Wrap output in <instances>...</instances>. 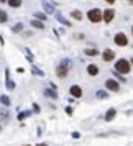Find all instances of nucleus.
Wrapping results in <instances>:
<instances>
[{
    "mask_svg": "<svg viewBox=\"0 0 133 146\" xmlns=\"http://www.w3.org/2000/svg\"><path fill=\"white\" fill-rule=\"evenodd\" d=\"M71 66H72V61H71V59H67V58H66V59L61 61V64L56 67V74H58V77H59V79H66L67 74H69Z\"/></svg>",
    "mask_w": 133,
    "mask_h": 146,
    "instance_id": "1",
    "label": "nucleus"
},
{
    "mask_svg": "<svg viewBox=\"0 0 133 146\" xmlns=\"http://www.w3.org/2000/svg\"><path fill=\"white\" fill-rule=\"evenodd\" d=\"M115 71L117 72H120V74H128L130 71H132V64H130V61L128 59H117V62H115Z\"/></svg>",
    "mask_w": 133,
    "mask_h": 146,
    "instance_id": "2",
    "label": "nucleus"
},
{
    "mask_svg": "<svg viewBox=\"0 0 133 146\" xmlns=\"http://www.w3.org/2000/svg\"><path fill=\"white\" fill-rule=\"evenodd\" d=\"M87 18H89L90 23H99V21H102V10L100 8H90L87 12Z\"/></svg>",
    "mask_w": 133,
    "mask_h": 146,
    "instance_id": "3",
    "label": "nucleus"
},
{
    "mask_svg": "<svg viewBox=\"0 0 133 146\" xmlns=\"http://www.w3.org/2000/svg\"><path fill=\"white\" fill-rule=\"evenodd\" d=\"M113 43L120 48H125V46H128V36L125 33L118 31V33H115V36H113Z\"/></svg>",
    "mask_w": 133,
    "mask_h": 146,
    "instance_id": "4",
    "label": "nucleus"
},
{
    "mask_svg": "<svg viewBox=\"0 0 133 146\" xmlns=\"http://www.w3.org/2000/svg\"><path fill=\"white\" fill-rule=\"evenodd\" d=\"M113 18H115V10H113V8H105V10H102V20L105 21V23H110Z\"/></svg>",
    "mask_w": 133,
    "mask_h": 146,
    "instance_id": "5",
    "label": "nucleus"
},
{
    "mask_svg": "<svg viewBox=\"0 0 133 146\" xmlns=\"http://www.w3.org/2000/svg\"><path fill=\"white\" fill-rule=\"evenodd\" d=\"M41 5H43L45 13H56V5H54L53 2H49V0H43Z\"/></svg>",
    "mask_w": 133,
    "mask_h": 146,
    "instance_id": "6",
    "label": "nucleus"
},
{
    "mask_svg": "<svg viewBox=\"0 0 133 146\" xmlns=\"http://www.w3.org/2000/svg\"><path fill=\"white\" fill-rule=\"evenodd\" d=\"M105 87L112 92H120V84L115 79H107L105 80Z\"/></svg>",
    "mask_w": 133,
    "mask_h": 146,
    "instance_id": "7",
    "label": "nucleus"
},
{
    "mask_svg": "<svg viewBox=\"0 0 133 146\" xmlns=\"http://www.w3.org/2000/svg\"><path fill=\"white\" fill-rule=\"evenodd\" d=\"M102 59L105 61V62H110V61H113V59H115V51H112L110 48L104 49V53H102Z\"/></svg>",
    "mask_w": 133,
    "mask_h": 146,
    "instance_id": "8",
    "label": "nucleus"
},
{
    "mask_svg": "<svg viewBox=\"0 0 133 146\" xmlns=\"http://www.w3.org/2000/svg\"><path fill=\"white\" fill-rule=\"evenodd\" d=\"M69 94H71V97H74V99H80L82 97V89L79 86H71L69 87Z\"/></svg>",
    "mask_w": 133,
    "mask_h": 146,
    "instance_id": "9",
    "label": "nucleus"
},
{
    "mask_svg": "<svg viewBox=\"0 0 133 146\" xmlns=\"http://www.w3.org/2000/svg\"><path fill=\"white\" fill-rule=\"evenodd\" d=\"M115 117H117V110L112 107V108H108V110L105 112V117H104V120H105V121H112Z\"/></svg>",
    "mask_w": 133,
    "mask_h": 146,
    "instance_id": "10",
    "label": "nucleus"
},
{
    "mask_svg": "<svg viewBox=\"0 0 133 146\" xmlns=\"http://www.w3.org/2000/svg\"><path fill=\"white\" fill-rule=\"evenodd\" d=\"M8 120H10V112H8L7 108H0V121H2V123H3V121L7 123Z\"/></svg>",
    "mask_w": 133,
    "mask_h": 146,
    "instance_id": "11",
    "label": "nucleus"
},
{
    "mask_svg": "<svg viewBox=\"0 0 133 146\" xmlns=\"http://www.w3.org/2000/svg\"><path fill=\"white\" fill-rule=\"evenodd\" d=\"M87 74L89 76H97L99 74V66L97 64H89L87 66Z\"/></svg>",
    "mask_w": 133,
    "mask_h": 146,
    "instance_id": "12",
    "label": "nucleus"
},
{
    "mask_svg": "<svg viewBox=\"0 0 133 146\" xmlns=\"http://www.w3.org/2000/svg\"><path fill=\"white\" fill-rule=\"evenodd\" d=\"M45 97H49V99L56 100L59 95H58V92H56L54 89H45Z\"/></svg>",
    "mask_w": 133,
    "mask_h": 146,
    "instance_id": "13",
    "label": "nucleus"
},
{
    "mask_svg": "<svg viewBox=\"0 0 133 146\" xmlns=\"http://www.w3.org/2000/svg\"><path fill=\"white\" fill-rule=\"evenodd\" d=\"M56 20L59 21L61 25H64V27H72V25H71V21L67 20V18H64L61 13H56Z\"/></svg>",
    "mask_w": 133,
    "mask_h": 146,
    "instance_id": "14",
    "label": "nucleus"
},
{
    "mask_svg": "<svg viewBox=\"0 0 133 146\" xmlns=\"http://www.w3.org/2000/svg\"><path fill=\"white\" fill-rule=\"evenodd\" d=\"M30 23H31V27H35L36 30H43V28H45V23H43L41 20H36V18H33Z\"/></svg>",
    "mask_w": 133,
    "mask_h": 146,
    "instance_id": "15",
    "label": "nucleus"
},
{
    "mask_svg": "<svg viewBox=\"0 0 133 146\" xmlns=\"http://www.w3.org/2000/svg\"><path fill=\"white\" fill-rule=\"evenodd\" d=\"M84 53H86V56H90V58H94V56H97V54H99V49H95V48H87Z\"/></svg>",
    "mask_w": 133,
    "mask_h": 146,
    "instance_id": "16",
    "label": "nucleus"
},
{
    "mask_svg": "<svg viewBox=\"0 0 133 146\" xmlns=\"http://www.w3.org/2000/svg\"><path fill=\"white\" fill-rule=\"evenodd\" d=\"M95 97L100 100H105V99H108V92H105V90H97L95 92Z\"/></svg>",
    "mask_w": 133,
    "mask_h": 146,
    "instance_id": "17",
    "label": "nucleus"
},
{
    "mask_svg": "<svg viewBox=\"0 0 133 146\" xmlns=\"http://www.w3.org/2000/svg\"><path fill=\"white\" fill-rule=\"evenodd\" d=\"M31 72H33L35 76H40V77H45V71H41L40 67H36V66H31Z\"/></svg>",
    "mask_w": 133,
    "mask_h": 146,
    "instance_id": "18",
    "label": "nucleus"
},
{
    "mask_svg": "<svg viewBox=\"0 0 133 146\" xmlns=\"http://www.w3.org/2000/svg\"><path fill=\"white\" fill-rule=\"evenodd\" d=\"M71 17H72L74 20H77V21L82 20V13H80V10H72V12H71Z\"/></svg>",
    "mask_w": 133,
    "mask_h": 146,
    "instance_id": "19",
    "label": "nucleus"
},
{
    "mask_svg": "<svg viewBox=\"0 0 133 146\" xmlns=\"http://www.w3.org/2000/svg\"><path fill=\"white\" fill-rule=\"evenodd\" d=\"M7 3H8L12 8H18V7L21 5V0H8Z\"/></svg>",
    "mask_w": 133,
    "mask_h": 146,
    "instance_id": "20",
    "label": "nucleus"
},
{
    "mask_svg": "<svg viewBox=\"0 0 133 146\" xmlns=\"http://www.w3.org/2000/svg\"><path fill=\"white\" fill-rule=\"evenodd\" d=\"M113 76H115V79L117 80H120V82H126V79L125 77H123V74H120V72H117V71H115V69H113Z\"/></svg>",
    "mask_w": 133,
    "mask_h": 146,
    "instance_id": "21",
    "label": "nucleus"
},
{
    "mask_svg": "<svg viewBox=\"0 0 133 146\" xmlns=\"http://www.w3.org/2000/svg\"><path fill=\"white\" fill-rule=\"evenodd\" d=\"M12 31H13V33H20V31H23V25H21V23H15L13 28H12Z\"/></svg>",
    "mask_w": 133,
    "mask_h": 146,
    "instance_id": "22",
    "label": "nucleus"
},
{
    "mask_svg": "<svg viewBox=\"0 0 133 146\" xmlns=\"http://www.w3.org/2000/svg\"><path fill=\"white\" fill-rule=\"evenodd\" d=\"M7 87H8V90H13L15 89V82L8 77V71H7Z\"/></svg>",
    "mask_w": 133,
    "mask_h": 146,
    "instance_id": "23",
    "label": "nucleus"
},
{
    "mask_svg": "<svg viewBox=\"0 0 133 146\" xmlns=\"http://www.w3.org/2000/svg\"><path fill=\"white\" fill-rule=\"evenodd\" d=\"M30 115H31V112H30V110H25V112H20V113H18V120H25L27 117H30Z\"/></svg>",
    "mask_w": 133,
    "mask_h": 146,
    "instance_id": "24",
    "label": "nucleus"
},
{
    "mask_svg": "<svg viewBox=\"0 0 133 146\" xmlns=\"http://www.w3.org/2000/svg\"><path fill=\"white\" fill-rule=\"evenodd\" d=\"M0 102H2V104H3L5 107L10 105V99H8L7 95H2V97H0Z\"/></svg>",
    "mask_w": 133,
    "mask_h": 146,
    "instance_id": "25",
    "label": "nucleus"
},
{
    "mask_svg": "<svg viewBox=\"0 0 133 146\" xmlns=\"http://www.w3.org/2000/svg\"><path fill=\"white\" fill-rule=\"evenodd\" d=\"M35 18H36V20H46V15L45 13H41V12H36V13H35Z\"/></svg>",
    "mask_w": 133,
    "mask_h": 146,
    "instance_id": "26",
    "label": "nucleus"
},
{
    "mask_svg": "<svg viewBox=\"0 0 133 146\" xmlns=\"http://www.w3.org/2000/svg\"><path fill=\"white\" fill-rule=\"evenodd\" d=\"M8 21V15L5 13V12H2V15H0V23L3 25V23H7Z\"/></svg>",
    "mask_w": 133,
    "mask_h": 146,
    "instance_id": "27",
    "label": "nucleus"
},
{
    "mask_svg": "<svg viewBox=\"0 0 133 146\" xmlns=\"http://www.w3.org/2000/svg\"><path fill=\"white\" fill-rule=\"evenodd\" d=\"M66 113H67V115H72V113H74L72 107H66Z\"/></svg>",
    "mask_w": 133,
    "mask_h": 146,
    "instance_id": "28",
    "label": "nucleus"
},
{
    "mask_svg": "<svg viewBox=\"0 0 133 146\" xmlns=\"http://www.w3.org/2000/svg\"><path fill=\"white\" fill-rule=\"evenodd\" d=\"M33 110L36 113H40V107H38V104H33Z\"/></svg>",
    "mask_w": 133,
    "mask_h": 146,
    "instance_id": "29",
    "label": "nucleus"
},
{
    "mask_svg": "<svg viewBox=\"0 0 133 146\" xmlns=\"http://www.w3.org/2000/svg\"><path fill=\"white\" fill-rule=\"evenodd\" d=\"M104 2H107V3H108V5H113V3H115V2H117V0H104Z\"/></svg>",
    "mask_w": 133,
    "mask_h": 146,
    "instance_id": "30",
    "label": "nucleus"
},
{
    "mask_svg": "<svg viewBox=\"0 0 133 146\" xmlns=\"http://www.w3.org/2000/svg\"><path fill=\"white\" fill-rule=\"evenodd\" d=\"M36 146H48V145H46V143H38Z\"/></svg>",
    "mask_w": 133,
    "mask_h": 146,
    "instance_id": "31",
    "label": "nucleus"
},
{
    "mask_svg": "<svg viewBox=\"0 0 133 146\" xmlns=\"http://www.w3.org/2000/svg\"><path fill=\"white\" fill-rule=\"evenodd\" d=\"M130 64H132V67H133V58H132V59H130Z\"/></svg>",
    "mask_w": 133,
    "mask_h": 146,
    "instance_id": "32",
    "label": "nucleus"
},
{
    "mask_svg": "<svg viewBox=\"0 0 133 146\" xmlns=\"http://www.w3.org/2000/svg\"><path fill=\"white\" fill-rule=\"evenodd\" d=\"M0 2H2V3H5V2H8V0H0Z\"/></svg>",
    "mask_w": 133,
    "mask_h": 146,
    "instance_id": "33",
    "label": "nucleus"
},
{
    "mask_svg": "<svg viewBox=\"0 0 133 146\" xmlns=\"http://www.w3.org/2000/svg\"><path fill=\"white\" fill-rule=\"evenodd\" d=\"M126 2H130V3H132V2H133V0H126Z\"/></svg>",
    "mask_w": 133,
    "mask_h": 146,
    "instance_id": "34",
    "label": "nucleus"
},
{
    "mask_svg": "<svg viewBox=\"0 0 133 146\" xmlns=\"http://www.w3.org/2000/svg\"><path fill=\"white\" fill-rule=\"evenodd\" d=\"M132 35H133V25H132Z\"/></svg>",
    "mask_w": 133,
    "mask_h": 146,
    "instance_id": "35",
    "label": "nucleus"
},
{
    "mask_svg": "<svg viewBox=\"0 0 133 146\" xmlns=\"http://www.w3.org/2000/svg\"><path fill=\"white\" fill-rule=\"evenodd\" d=\"M23 146H31V145H23Z\"/></svg>",
    "mask_w": 133,
    "mask_h": 146,
    "instance_id": "36",
    "label": "nucleus"
},
{
    "mask_svg": "<svg viewBox=\"0 0 133 146\" xmlns=\"http://www.w3.org/2000/svg\"><path fill=\"white\" fill-rule=\"evenodd\" d=\"M0 131H2V126H0Z\"/></svg>",
    "mask_w": 133,
    "mask_h": 146,
    "instance_id": "37",
    "label": "nucleus"
},
{
    "mask_svg": "<svg viewBox=\"0 0 133 146\" xmlns=\"http://www.w3.org/2000/svg\"><path fill=\"white\" fill-rule=\"evenodd\" d=\"M0 15H2V10H0Z\"/></svg>",
    "mask_w": 133,
    "mask_h": 146,
    "instance_id": "38",
    "label": "nucleus"
}]
</instances>
